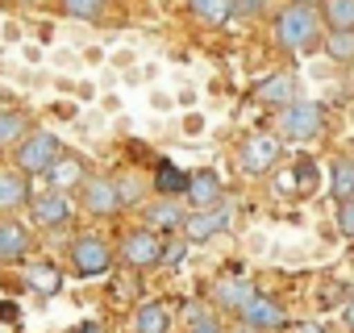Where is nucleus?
Returning <instances> with one entry per match:
<instances>
[{
    "instance_id": "f3484780",
    "label": "nucleus",
    "mask_w": 354,
    "mask_h": 333,
    "mask_svg": "<svg viewBox=\"0 0 354 333\" xmlns=\"http://www.w3.org/2000/svg\"><path fill=\"white\" fill-rule=\"evenodd\" d=\"M154 192L167 196V200L188 196V171H184V166H175V162H158L154 166Z\"/></svg>"
},
{
    "instance_id": "7c9ffc66",
    "label": "nucleus",
    "mask_w": 354,
    "mask_h": 333,
    "mask_svg": "<svg viewBox=\"0 0 354 333\" xmlns=\"http://www.w3.org/2000/svg\"><path fill=\"white\" fill-rule=\"evenodd\" d=\"M337 229H342V238H350V242H354V200L337 204Z\"/></svg>"
},
{
    "instance_id": "72a5a7b5",
    "label": "nucleus",
    "mask_w": 354,
    "mask_h": 333,
    "mask_svg": "<svg viewBox=\"0 0 354 333\" xmlns=\"http://www.w3.org/2000/svg\"><path fill=\"white\" fill-rule=\"evenodd\" d=\"M75 333H104V325H100V321H84Z\"/></svg>"
},
{
    "instance_id": "1a4fd4ad",
    "label": "nucleus",
    "mask_w": 354,
    "mask_h": 333,
    "mask_svg": "<svg viewBox=\"0 0 354 333\" xmlns=\"http://www.w3.org/2000/svg\"><path fill=\"white\" fill-rule=\"evenodd\" d=\"M242 321H246L250 329H259V333H271V329H283V325H288V312H283V304H279V300H271V296L254 292V300L242 308Z\"/></svg>"
},
{
    "instance_id": "7ed1b4c3",
    "label": "nucleus",
    "mask_w": 354,
    "mask_h": 333,
    "mask_svg": "<svg viewBox=\"0 0 354 333\" xmlns=\"http://www.w3.org/2000/svg\"><path fill=\"white\" fill-rule=\"evenodd\" d=\"M113 246L100 238V234H80L75 242H71V271L80 275V279H100V275H109L113 271Z\"/></svg>"
},
{
    "instance_id": "b1692460",
    "label": "nucleus",
    "mask_w": 354,
    "mask_h": 333,
    "mask_svg": "<svg viewBox=\"0 0 354 333\" xmlns=\"http://www.w3.org/2000/svg\"><path fill=\"white\" fill-rule=\"evenodd\" d=\"M329 30H354V0H325L321 5Z\"/></svg>"
},
{
    "instance_id": "4be33fe9",
    "label": "nucleus",
    "mask_w": 354,
    "mask_h": 333,
    "mask_svg": "<svg viewBox=\"0 0 354 333\" xmlns=\"http://www.w3.org/2000/svg\"><path fill=\"white\" fill-rule=\"evenodd\" d=\"M192 17H201L205 26H225L234 17V0H188Z\"/></svg>"
},
{
    "instance_id": "2f4dec72",
    "label": "nucleus",
    "mask_w": 354,
    "mask_h": 333,
    "mask_svg": "<svg viewBox=\"0 0 354 333\" xmlns=\"http://www.w3.org/2000/svg\"><path fill=\"white\" fill-rule=\"evenodd\" d=\"M267 5L271 0H234V13L238 17H259V13H267Z\"/></svg>"
},
{
    "instance_id": "bb28decb",
    "label": "nucleus",
    "mask_w": 354,
    "mask_h": 333,
    "mask_svg": "<svg viewBox=\"0 0 354 333\" xmlns=\"http://www.w3.org/2000/svg\"><path fill=\"white\" fill-rule=\"evenodd\" d=\"M188 333H221V321L209 312V308H188Z\"/></svg>"
},
{
    "instance_id": "c9c22d12",
    "label": "nucleus",
    "mask_w": 354,
    "mask_h": 333,
    "mask_svg": "<svg viewBox=\"0 0 354 333\" xmlns=\"http://www.w3.org/2000/svg\"><path fill=\"white\" fill-rule=\"evenodd\" d=\"M292 5H308V9H317V5H325V0H292Z\"/></svg>"
},
{
    "instance_id": "393cba45",
    "label": "nucleus",
    "mask_w": 354,
    "mask_h": 333,
    "mask_svg": "<svg viewBox=\"0 0 354 333\" xmlns=\"http://www.w3.org/2000/svg\"><path fill=\"white\" fill-rule=\"evenodd\" d=\"M325 50H329V59L350 63L354 59V30H329L325 34Z\"/></svg>"
},
{
    "instance_id": "5701e85b",
    "label": "nucleus",
    "mask_w": 354,
    "mask_h": 333,
    "mask_svg": "<svg viewBox=\"0 0 354 333\" xmlns=\"http://www.w3.org/2000/svg\"><path fill=\"white\" fill-rule=\"evenodd\" d=\"M333 200H354V158H333Z\"/></svg>"
},
{
    "instance_id": "f257e3e1",
    "label": "nucleus",
    "mask_w": 354,
    "mask_h": 333,
    "mask_svg": "<svg viewBox=\"0 0 354 333\" xmlns=\"http://www.w3.org/2000/svg\"><path fill=\"white\" fill-rule=\"evenodd\" d=\"M271 30H275L279 50H288V55H308V50H317L325 42L321 38V13L308 9V5H283L275 13Z\"/></svg>"
},
{
    "instance_id": "f03ea898",
    "label": "nucleus",
    "mask_w": 354,
    "mask_h": 333,
    "mask_svg": "<svg viewBox=\"0 0 354 333\" xmlns=\"http://www.w3.org/2000/svg\"><path fill=\"white\" fill-rule=\"evenodd\" d=\"M325 129V108L317 104V100H292L288 108H279V117H275V137L283 142H308V137H317Z\"/></svg>"
},
{
    "instance_id": "9d476101",
    "label": "nucleus",
    "mask_w": 354,
    "mask_h": 333,
    "mask_svg": "<svg viewBox=\"0 0 354 333\" xmlns=\"http://www.w3.org/2000/svg\"><path fill=\"white\" fill-rule=\"evenodd\" d=\"M92 171H88V162L80 158V154H59L55 158V166L46 171V180H50V192H75V188H84V180H88Z\"/></svg>"
},
{
    "instance_id": "4468645a",
    "label": "nucleus",
    "mask_w": 354,
    "mask_h": 333,
    "mask_svg": "<svg viewBox=\"0 0 354 333\" xmlns=\"http://www.w3.org/2000/svg\"><path fill=\"white\" fill-rule=\"evenodd\" d=\"M188 200L196 209H217L221 204V180H217V171H209V166L192 171L188 175Z\"/></svg>"
},
{
    "instance_id": "f704fd0d",
    "label": "nucleus",
    "mask_w": 354,
    "mask_h": 333,
    "mask_svg": "<svg viewBox=\"0 0 354 333\" xmlns=\"http://www.w3.org/2000/svg\"><path fill=\"white\" fill-rule=\"evenodd\" d=\"M296 333H325V329H321L317 321H300V325H296Z\"/></svg>"
},
{
    "instance_id": "a211bd4d",
    "label": "nucleus",
    "mask_w": 354,
    "mask_h": 333,
    "mask_svg": "<svg viewBox=\"0 0 354 333\" xmlns=\"http://www.w3.org/2000/svg\"><path fill=\"white\" fill-rule=\"evenodd\" d=\"M30 204V184L21 171H0V213H13Z\"/></svg>"
},
{
    "instance_id": "e433bc0d",
    "label": "nucleus",
    "mask_w": 354,
    "mask_h": 333,
    "mask_svg": "<svg viewBox=\"0 0 354 333\" xmlns=\"http://www.w3.org/2000/svg\"><path fill=\"white\" fill-rule=\"evenodd\" d=\"M0 5H9V0H0Z\"/></svg>"
},
{
    "instance_id": "4c0bfd02",
    "label": "nucleus",
    "mask_w": 354,
    "mask_h": 333,
    "mask_svg": "<svg viewBox=\"0 0 354 333\" xmlns=\"http://www.w3.org/2000/svg\"><path fill=\"white\" fill-rule=\"evenodd\" d=\"M0 100H5V96H0Z\"/></svg>"
},
{
    "instance_id": "6e6552de",
    "label": "nucleus",
    "mask_w": 354,
    "mask_h": 333,
    "mask_svg": "<svg viewBox=\"0 0 354 333\" xmlns=\"http://www.w3.org/2000/svg\"><path fill=\"white\" fill-rule=\"evenodd\" d=\"M230 221H234V209H230V204H217V209H196V213H188V217H184L180 238H188V246H192V242H209V238L225 234V229H230Z\"/></svg>"
},
{
    "instance_id": "ddd939ff",
    "label": "nucleus",
    "mask_w": 354,
    "mask_h": 333,
    "mask_svg": "<svg viewBox=\"0 0 354 333\" xmlns=\"http://www.w3.org/2000/svg\"><path fill=\"white\" fill-rule=\"evenodd\" d=\"M184 209H180V200H154V204H146V225L154 229V234H180L184 229Z\"/></svg>"
},
{
    "instance_id": "6ab92c4d",
    "label": "nucleus",
    "mask_w": 354,
    "mask_h": 333,
    "mask_svg": "<svg viewBox=\"0 0 354 333\" xmlns=\"http://www.w3.org/2000/svg\"><path fill=\"white\" fill-rule=\"evenodd\" d=\"M26 133H34V117L21 108H0V146H13Z\"/></svg>"
},
{
    "instance_id": "473e14b6",
    "label": "nucleus",
    "mask_w": 354,
    "mask_h": 333,
    "mask_svg": "<svg viewBox=\"0 0 354 333\" xmlns=\"http://www.w3.org/2000/svg\"><path fill=\"white\" fill-rule=\"evenodd\" d=\"M342 316H346V329L354 333V292L346 296V304H342Z\"/></svg>"
},
{
    "instance_id": "412c9836",
    "label": "nucleus",
    "mask_w": 354,
    "mask_h": 333,
    "mask_svg": "<svg viewBox=\"0 0 354 333\" xmlns=\"http://www.w3.org/2000/svg\"><path fill=\"white\" fill-rule=\"evenodd\" d=\"M167 329H171V312H167L162 304L146 300V304L138 308V316H133V333H167Z\"/></svg>"
},
{
    "instance_id": "aec40b11",
    "label": "nucleus",
    "mask_w": 354,
    "mask_h": 333,
    "mask_svg": "<svg viewBox=\"0 0 354 333\" xmlns=\"http://www.w3.org/2000/svg\"><path fill=\"white\" fill-rule=\"evenodd\" d=\"M26 279H30V287L42 292V296H55V292L63 287V271H59L55 263H30V267H26Z\"/></svg>"
},
{
    "instance_id": "2eb2a0df",
    "label": "nucleus",
    "mask_w": 354,
    "mask_h": 333,
    "mask_svg": "<svg viewBox=\"0 0 354 333\" xmlns=\"http://www.w3.org/2000/svg\"><path fill=\"white\" fill-rule=\"evenodd\" d=\"M254 300V283H246V279H221L217 287H213V304L217 308H225V312H238L242 316V308Z\"/></svg>"
},
{
    "instance_id": "20e7f679",
    "label": "nucleus",
    "mask_w": 354,
    "mask_h": 333,
    "mask_svg": "<svg viewBox=\"0 0 354 333\" xmlns=\"http://www.w3.org/2000/svg\"><path fill=\"white\" fill-rule=\"evenodd\" d=\"M59 154H63V146H59V137L50 129H34V133H26L17 142V166H21V175H46Z\"/></svg>"
},
{
    "instance_id": "c85d7f7f",
    "label": "nucleus",
    "mask_w": 354,
    "mask_h": 333,
    "mask_svg": "<svg viewBox=\"0 0 354 333\" xmlns=\"http://www.w3.org/2000/svg\"><path fill=\"white\" fill-rule=\"evenodd\" d=\"M184 258H188V238H171V242H162V254H158L162 267H180Z\"/></svg>"
},
{
    "instance_id": "f8f14e48",
    "label": "nucleus",
    "mask_w": 354,
    "mask_h": 333,
    "mask_svg": "<svg viewBox=\"0 0 354 333\" xmlns=\"http://www.w3.org/2000/svg\"><path fill=\"white\" fill-rule=\"evenodd\" d=\"M259 104H267V108H288L292 100H300V84H296V75L292 71H275V75H267L263 84H259Z\"/></svg>"
},
{
    "instance_id": "0eeeda50",
    "label": "nucleus",
    "mask_w": 354,
    "mask_h": 333,
    "mask_svg": "<svg viewBox=\"0 0 354 333\" xmlns=\"http://www.w3.org/2000/svg\"><path fill=\"white\" fill-rule=\"evenodd\" d=\"M80 204L92 217H117L121 213V196H117V180L113 175H88L80 188Z\"/></svg>"
},
{
    "instance_id": "c756f323",
    "label": "nucleus",
    "mask_w": 354,
    "mask_h": 333,
    "mask_svg": "<svg viewBox=\"0 0 354 333\" xmlns=\"http://www.w3.org/2000/svg\"><path fill=\"white\" fill-rule=\"evenodd\" d=\"M117 196H121V209H133L142 204V184L133 175H117Z\"/></svg>"
},
{
    "instance_id": "423d86ee",
    "label": "nucleus",
    "mask_w": 354,
    "mask_h": 333,
    "mask_svg": "<svg viewBox=\"0 0 354 333\" xmlns=\"http://www.w3.org/2000/svg\"><path fill=\"white\" fill-rule=\"evenodd\" d=\"M279 150H283V142L275 133H250L238 150V162H242L246 175H271L275 162H279Z\"/></svg>"
},
{
    "instance_id": "cd10ccee",
    "label": "nucleus",
    "mask_w": 354,
    "mask_h": 333,
    "mask_svg": "<svg viewBox=\"0 0 354 333\" xmlns=\"http://www.w3.org/2000/svg\"><path fill=\"white\" fill-rule=\"evenodd\" d=\"M296 188H300L304 196L317 188V162H313L308 154H300V158H296Z\"/></svg>"
},
{
    "instance_id": "a878e982",
    "label": "nucleus",
    "mask_w": 354,
    "mask_h": 333,
    "mask_svg": "<svg viewBox=\"0 0 354 333\" xmlns=\"http://www.w3.org/2000/svg\"><path fill=\"white\" fill-rule=\"evenodd\" d=\"M63 13L67 17H80V21H100L104 0H63Z\"/></svg>"
},
{
    "instance_id": "39448f33",
    "label": "nucleus",
    "mask_w": 354,
    "mask_h": 333,
    "mask_svg": "<svg viewBox=\"0 0 354 333\" xmlns=\"http://www.w3.org/2000/svg\"><path fill=\"white\" fill-rule=\"evenodd\" d=\"M158 254H162V238L142 225V229H125L121 234V246H117V258L129 267V271H146V267H158Z\"/></svg>"
},
{
    "instance_id": "dca6fc26",
    "label": "nucleus",
    "mask_w": 354,
    "mask_h": 333,
    "mask_svg": "<svg viewBox=\"0 0 354 333\" xmlns=\"http://www.w3.org/2000/svg\"><path fill=\"white\" fill-rule=\"evenodd\" d=\"M26 250H30V229L13 217H0V263L26 258Z\"/></svg>"
},
{
    "instance_id": "9b49d317",
    "label": "nucleus",
    "mask_w": 354,
    "mask_h": 333,
    "mask_svg": "<svg viewBox=\"0 0 354 333\" xmlns=\"http://www.w3.org/2000/svg\"><path fill=\"white\" fill-rule=\"evenodd\" d=\"M30 209H34V221H38V225H46V229L67 225V221H71V213H75V204H71V196H67V192H42V196H34V200H30Z\"/></svg>"
}]
</instances>
